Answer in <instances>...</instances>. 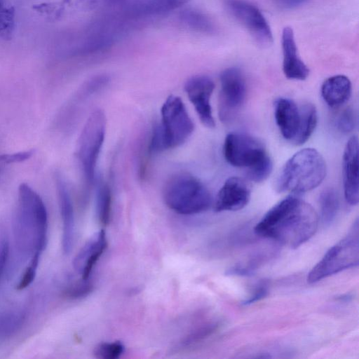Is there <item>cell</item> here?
<instances>
[{
  "label": "cell",
  "instance_id": "1",
  "mask_svg": "<svg viewBox=\"0 0 359 359\" xmlns=\"http://www.w3.org/2000/svg\"><path fill=\"white\" fill-rule=\"evenodd\" d=\"M318 215L313 208L289 196L271 208L256 224L255 232L290 248H297L316 233Z\"/></svg>",
  "mask_w": 359,
  "mask_h": 359
},
{
  "label": "cell",
  "instance_id": "2",
  "mask_svg": "<svg viewBox=\"0 0 359 359\" xmlns=\"http://www.w3.org/2000/svg\"><path fill=\"white\" fill-rule=\"evenodd\" d=\"M48 214L39 195L27 184L18 188V205L14 223L17 245L20 251L32 255L45 249L47 242Z\"/></svg>",
  "mask_w": 359,
  "mask_h": 359
},
{
  "label": "cell",
  "instance_id": "3",
  "mask_svg": "<svg viewBox=\"0 0 359 359\" xmlns=\"http://www.w3.org/2000/svg\"><path fill=\"white\" fill-rule=\"evenodd\" d=\"M326 163L315 149L295 153L283 167L277 179L280 192L304 193L318 187L326 176Z\"/></svg>",
  "mask_w": 359,
  "mask_h": 359
},
{
  "label": "cell",
  "instance_id": "4",
  "mask_svg": "<svg viewBox=\"0 0 359 359\" xmlns=\"http://www.w3.org/2000/svg\"><path fill=\"white\" fill-rule=\"evenodd\" d=\"M166 205L181 215H194L205 211L212 203L210 194L196 177L187 172L172 175L163 188Z\"/></svg>",
  "mask_w": 359,
  "mask_h": 359
},
{
  "label": "cell",
  "instance_id": "5",
  "mask_svg": "<svg viewBox=\"0 0 359 359\" xmlns=\"http://www.w3.org/2000/svg\"><path fill=\"white\" fill-rule=\"evenodd\" d=\"M359 261L358 222L349 233L330 248L308 274L309 283L318 282L343 270L358 266Z\"/></svg>",
  "mask_w": 359,
  "mask_h": 359
},
{
  "label": "cell",
  "instance_id": "6",
  "mask_svg": "<svg viewBox=\"0 0 359 359\" xmlns=\"http://www.w3.org/2000/svg\"><path fill=\"white\" fill-rule=\"evenodd\" d=\"M106 124L103 111H93L86 121L79 139L76 156L88 184L94 180L97 158L104 140Z\"/></svg>",
  "mask_w": 359,
  "mask_h": 359
},
{
  "label": "cell",
  "instance_id": "7",
  "mask_svg": "<svg viewBox=\"0 0 359 359\" xmlns=\"http://www.w3.org/2000/svg\"><path fill=\"white\" fill-rule=\"evenodd\" d=\"M158 123L165 149L177 147L191 135L194 124L180 97L170 95L161 108Z\"/></svg>",
  "mask_w": 359,
  "mask_h": 359
},
{
  "label": "cell",
  "instance_id": "8",
  "mask_svg": "<svg viewBox=\"0 0 359 359\" xmlns=\"http://www.w3.org/2000/svg\"><path fill=\"white\" fill-rule=\"evenodd\" d=\"M226 161L231 165L250 171L271 159L257 139L244 133L226 135L223 147Z\"/></svg>",
  "mask_w": 359,
  "mask_h": 359
},
{
  "label": "cell",
  "instance_id": "9",
  "mask_svg": "<svg viewBox=\"0 0 359 359\" xmlns=\"http://www.w3.org/2000/svg\"><path fill=\"white\" fill-rule=\"evenodd\" d=\"M230 13L251 34L262 47H269L273 43V35L266 20L259 9L246 0H226Z\"/></svg>",
  "mask_w": 359,
  "mask_h": 359
},
{
  "label": "cell",
  "instance_id": "10",
  "mask_svg": "<svg viewBox=\"0 0 359 359\" xmlns=\"http://www.w3.org/2000/svg\"><path fill=\"white\" fill-rule=\"evenodd\" d=\"M220 83L219 114L222 121H227L245 102L246 83L238 68L229 67L222 72Z\"/></svg>",
  "mask_w": 359,
  "mask_h": 359
},
{
  "label": "cell",
  "instance_id": "11",
  "mask_svg": "<svg viewBox=\"0 0 359 359\" xmlns=\"http://www.w3.org/2000/svg\"><path fill=\"white\" fill-rule=\"evenodd\" d=\"M214 88L213 81L205 75L191 76L184 85V90L201 123L210 128L215 126L210 105V97Z\"/></svg>",
  "mask_w": 359,
  "mask_h": 359
},
{
  "label": "cell",
  "instance_id": "12",
  "mask_svg": "<svg viewBox=\"0 0 359 359\" xmlns=\"http://www.w3.org/2000/svg\"><path fill=\"white\" fill-rule=\"evenodd\" d=\"M250 196V188L245 180L238 177H231L217 193L214 210L215 212L241 210L248 205Z\"/></svg>",
  "mask_w": 359,
  "mask_h": 359
},
{
  "label": "cell",
  "instance_id": "13",
  "mask_svg": "<svg viewBox=\"0 0 359 359\" xmlns=\"http://www.w3.org/2000/svg\"><path fill=\"white\" fill-rule=\"evenodd\" d=\"M358 170V140L353 136L347 142L343 154L344 197L351 205H357L359 201Z\"/></svg>",
  "mask_w": 359,
  "mask_h": 359
},
{
  "label": "cell",
  "instance_id": "14",
  "mask_svg": "<svg viewBox=\"0 0 359 359\" xmlns=\"http://www.w3.org/2000/svg\"><path fill=\"white\" fill-rule=\"evenodd\" d=\"M274 116L282 136L293 143L302 123L301 106L289 98L279 97L274 102Z\"/></svg>",
  "mask_w": 359,
  "mask_h": 359
},
{
  "label": "cell",
  "instance_id": "15",
  "mask_svg": "<svg viewBox=\"0 0 359 359\" xmlns=\"http://www.w3.org/2000/svg\"><path fill=\"white\" fill-rule=\"evenodd\" d=\"M58 203L62 220V250L69 254L74 240V213L71 196L67 183L62 176L57 172L55 175Z\"/></svg>",
  "mask_w": 359,
  "mask_h": 359
},
{
  "label": "cell",
  "instance_id": "16",
  "mask_svg": "<svg viewBox=\"0 0 359 359\" xmlns=\"http://www.w3.org/2000/svg\"><path fill=\"white\" fill-rule=\"evenodd\" d=\"M283 71L285 76L292 80H305L309 69L298 55L293 30L290 27L283 29L282 33Z\"/></svg>",
  "mask_w": 359,
  "mask_h": 359
},
{
  "label": "cell",
  "instance_id": "17",
  "mask_svg": "<svg viewBox=\"0 0 359 359\" xmlns=\"http://www.w3.org/2000/svg\"><path fill=\"white\" fill-rule=\"evenodd\" d=\"M107 246L104 230L95 233L81 249L74 259V267L81 278L88 279L93 269Z\"/></svg>",
  "mask_w": 359,
  "mask_h": 359
},
{
  "label": "cell",
  "instance_id": "18",
  "mask_svg": "<svg viewBox=\"0 0 359 359\" xmlns=\"http://www.w3.org/2000/svg\"><path fill=\"white\" fill-rule=\"evenodd\" d=\"M352 91L351 82L344 75H335L327 79L321 86V95L331 107H338L346 102Z\"/></svg>",
  "mask_w": 359,
  "mask_h": 359
},
{
  "label": "cell",
  "instance_id": "19",
  "mask_svg": "<svg viewBox=\"0 0 359 359\" xmlns=\"http://www.w3.org/2000/svg\"><path fill=\"white\" fill-rule=\"evenodd\" d=\"M302 119L299 133L293 142L296 145L305 143L313 134L318 122V114L315 106L311 103L301 105Z\"/></svg>",
  "mask_w": 359,
  "mask_h": 359
},
{
  "label": "cell",
  "instance_id": "20",
  "mask_svg": "<svg viewBox=\"0 0 359 359\" xmlns=\"http://www.w3.org/2000/svg\"><path fill=\"white\" fill-rule=\"evenodd\" d=\"M320 216L325 225L331 224L336 218L339 209V198L333 189L324 190L320 195Z\"/></svg>",
  "mask_w": 359,
  "mask_h": 359
},
{
  "label": "cell",
  "instance_id": "21",
  "mask_svg": "<svg viewBox=\"0 0 359 359\" xmlns=\"http://www.w3.org/2000/svg\"><path fill=\"white\" fill-rule=\"evenodd\" d=\"M111 212V193L107 184L101 183L96 195V215L99 222L106 226L109 224Z\"/></svg>",
  "mask_w": 359,
  "mask_h": 359
},
{
  "label": "cell",
  "instance_id": "22",
  "mask_svg": "<svg viewBox=\"0 0 359 359\" xmlns=\"http://www.w3.org/2000/svg\"><path fill=\"white\" fill-rule=\"evenodd\" d=\"M182 17L187 25L196 31L211 32L214 28L210 19L196 11H187Z\"/></svg>",
  "mask_w": 359,
  "mask_h": 359
},
{
  "label": "cell",
  "instance_id": "23",
  "mask_svg": "<svg viewBox=\"0 0 359 359\" xmlns=\"http://www.w3.org/2000/svg\"><path fill=\"white\" fill-rule=\"evenodd\" d=\"M124 351V346L120 341L99 344L94 349V355L98 359H116Z\"/></svg>",
  "mask_w": 359,
  "mask_h": 359
},
{
  "label": "cell",
  "instance_id": "24",
  "mask_svg": "<svg viewBox=\"0 0 359 359\" xmlns=\"http://www.w3.org/2000/svg\"><path fill=\"white\" fill-rule=\"evenodd\" d=\"M23 319V316L16 313L0 316V338H4L15 332Z\"/></svg>",
  "mask_w": 359,
  "mask_h": 359
},
{
  "label": "cell",
  "instance_id": "25",
  "mask_svg": "<svg viewBox=\"0 0 359 359\" xmlns=\"http://www.w3.org/2000/svg\"><path fill=\"white\" fill-rule=\"evenodd\" d=\"M93 285L88 279L81 278L71 285L66 291L65 296L71 299H79L91 292Z\"/></svg>",
  "mask_w": 359,
  "mask_h": 359
},
{
  "label": "cell",
  "instance_id": "26",
  "mask_svg": "<svg viewBox=\"0 0 359 359\" xmlns=\"http://www.w3.org/2000/svg\"><path fill=\"white\" fill-rule=\"evenodd\" d=\"M356 125V116L352 109H346L341 112L337 121V126L342 133L352 132Z\"/></svg>",
  "mask_w": 359,
  "mask_h": 359
},
{
  "label": "cell",
  "instance_id": "27",
  "mask_svg": "<svg viewBox=\"0 0 359 359\" xmlns=\"http://www.w3.org/2000/svg\"><path fill=\"white\" fill-rule=\"evenodd\" d=\"M40 255L35 254L32 255L29 265L25 269L24 273L20 278L19 283L17 285L16 289L22 290L29 286L34 280L36 269L39 265Z\"/></svg>",
  "mask_w": 359,
  "mask_h": 359
},
{
  "label": "cell",
  "instance_id": "28",
  "mask_svg": "<svg viewBox=\"0 0 359 359\" xmlns=\"http://www.w3.org/2000/svg\"><path fill=\"white\" fill-rule=\"evenodd\" d=\"M33 154V150L4 154L0 156V161L6 163H20L29 159Z\"/></svg>",
  "mask_w": 359,
  "mask_h": 359
},
{
  "label": "cell",
  "instance_id": "29",
  "mask_svg": "<svg viewBox=\"0 0 359 359\" xmlns=\"http://www.w3.org/2000/svg\"><path fill=\"white\" fill-rule=\"evenodd\" d=\"M268 293V284L266 282L261 283L255 290L252 294L243 302V304H252L264 298Z\"/></svg>",
  "mask_w": 359,
  "mask_h": 359
},
{
  "label": "cell",
  "instance_id": "30",
  "mask_svg": "<svg viewBox=\"0 0 359 359\" xmlns=\"http://www.w3.org/2000/svg\"><path fill=\"white\" fill-rule=\"evenodd\" d=\"M9 253V245L8 242L4 241L0 244V276L5 268Z\"/></svg>",
  "mask_w": 359,
  "mask_h": 359
},
{
  "label": "cell",
  "instance_id": "31",
  "mask_svg": "<svg viewBox=\"0 0 359 359\" xmlns=\"http://www.w3.org/2000/svg\"><path fill=\"white\" fill-rule=\"evenodd\" d=\"M191 0H162V6L174 8L184 5Z\"/></svg>",
  "mask_w": 359,
  "mask_h": 359
},
{
  "label": "cell",
  "instance_id": "32",
  "mask_svg": "<svg viewBox=\"0 0 359 359\" xmlns=\"http://www.w3.org/2000/svg\"><path fill=\"white\" fill-rule=\"evenodd\" d=\"M279 4L285 7H293L302 4L307 0H276Z\"/></svg>",
  "mask_w": 359,
  "mask_h": 359
}]
</instances>
